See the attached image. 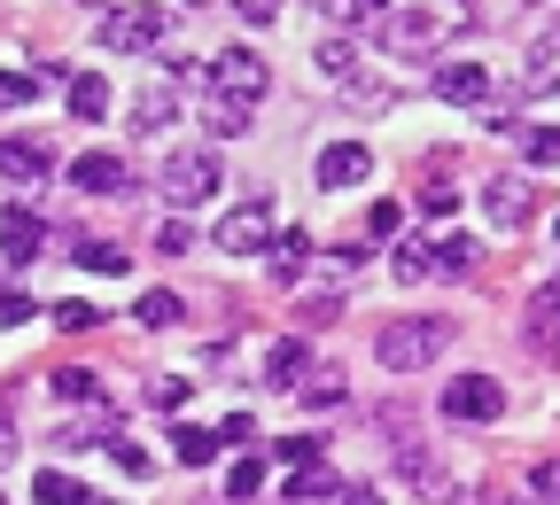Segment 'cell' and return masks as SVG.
I'll use <instances>...</instances> for the list:
<instances>
[{"instance_id": "obj_18", "label": "cell", "mask_w": 560, "mask_h": 505, "mask_svg": "<svg viewBox=\"0 0 560 505\" xmlns=\"http://www.w3.org/2000/svg\"><path fill=\"white\" fill-rule=\"evenodd\" d=\"M70 187H79V195H117L125 187V164L117 156H79V164H70Z\"/></svg>"}, {"instance_id": "obj_23", "label": "cell", "mask_w": 560, "mask_h": 505, "mask_svg": "<svg viewBox=\"0 0 560 505\" xmlns=\"http://www.w3.org/2000/svg\"><path fill=\"white\" fill-rule=\"evenodd\" d=\"M296 257H304V234H272V249H265V272H272V280H280V287H289V280H296V272H304V265H296Z\"/></svg>"}, {"instance_id": "obj_32", "label": "cell", "mask_w": 560, "mask_h": 505, "mask_svg": "<svg viewBox=\"0 0 560 505\" xmlns=\"http://www.w3.org/2000/svg\"><path fill=\"white\" fill-rule=\"evenodd\" d=\"M522 156H529L537 172H545V164H560V132H552V125H529V132H522Z\"/></svg>"}, {"instance_id": "obj_50", "label": "cell", "mask_w": 560, "mask_h": 505, "mask_svg": "<svg viewBox=\"0 0 560 505\" xmlns=\"http://www.w3.org/2000/svg\"><path fill=\"white\" fill-rule=\"evenodd\" d=\"M79 9H109V0H79Z\"/></svg>"}, {"instance_id": "obj_21", "label": "cell", "mask_w": 560, "mask_h": 505, "mask_svg": "<svg viewBox=\"0 0 560 505\" xmlns=\"http://www.w3.org/2000/svg\"><path fill=\"white\" fill-rule=\"evenodd\" d=\"M32 497H39V505H94V490H79L62 467H39V474H32Z\"/></svg>"}, {"instance_id": "obj_4", "label": "cell", "mask_w": 560, "mask_h": 505, "mask_svg": "<svg viewBox=\"0 0 560 505\" xmlns=\"http://www.w3.org/2000/svg\"><path fill=\"white\" fill-rule=\"evenodd\" d=\"M219 149H172L164 156V172H156V187H164V202H179V210H195V202H219Z\"/></svg>"}, {"instance_id": "obj_34", "label": "cell", "mask_w": 560, "mask_h": 505, "mask_svg": "<svg viewBox=\"0 0 560 505\" xmlns=\"http://www.w3.org/2000/svg\"><path fill=\"white\" fill-rule=\"evenodd\" d=\"M397 234H405V210L397 202H374L366 210V242H397Z\"/></svg>"}, {"instance_id": "obj_41", "label": "cell", "mask_w": 560, "mask_h": 505, "mask_svg": "<svg viewBox=\"0 0 560 505\" xmlns=\"http://www.w3.org/2000/svg\"><path fill=\"white\" fill-rule=\"evenodd\" d=\"M529 497H560V459H537L529 467Z\"/></svg>"}, {"instance_id": "obj_31", "label": "cell", "mask_w": 560, "mask_h": 505, "mask_svg": "<svg viewBox=\"0 0 560 505\" xmlns=\"http://www.w3.org/2000/svg\"><path fill=\"white\" fill-rule=\"evenodd\" d=\"M55 397H62V404H102V381L70 366V374H55Z\"/></svg>"}, {"instance_id": "obj_39", "label": "cell", "mask_w": 560, "mask_h": 505, "mask_svg": "<svg viewBox=\"0 0 560 505\" xmlns=\"http://www.w3.org/2000/svg\"><path fill=\"white\" fill-rule=\"evenodd\" d=\"M32 319V296L24 287H0V327H24Z\"/></svg>"}, {"instance_id": "obj_27", "label": "cell", "mask_w": 560, "mask_h": 505, "mask_svg": "<svg viewBox=\"0 0 560 505\" xmlns=\"http://www.w3.org/2000/svg\"><path fill=\"white\" fill-rule=\"evenodd\" d=\"M132 319L140 327H179V296H172V287H149V296L132 304Z\"/></svg>"}, {"instance_id": "obj_45", "label": "cell", "mask_w": 560, "mask_h": 505, "mask_svg": "<svg viewBox=\"0 0 560 505\" xmlns=\"http://www.w3.org/2000/svg\"><path fill=\"white\" fill-rule=\"evenodd\" d=\"M219 444H249V412H226L219 420Z\"/></svg>"}, {"instance_id": "obj_22", "label": "cell", "mask_w": 560, "mask_h": 505, "mask_svg": "<svg viewBox=\"0 0 560 505\" xmlns=\"http://www.w3.org/2000/svg\"><path fill=\"white\" fill-rule=\"evenodd\" d=\"M265 381H272V389H296V381H304V342H272V350H265Z\"/></svg>"}, {"instance_id": "obj_19", "label": "cell", "mask_w": 560, "mask_h": 505, "mask_svg": "<svg viewBox=\"0 0 560 505\" xmlns=\"http://www.w3.org/2000/svg\"><path fill=\"white\" fill-rule=\"evenodd\" d=\"M289 497H296V505H319V497H342V474H335L327 459H312V467H296V474H289Z\"/></svg>"}, {"instance_id": "obj_24", "label": "cell", "mask_w": 560, "mask_h": 505, "mask_svg": "<svg viewBox=\"0 0 560 505\" xmlns=\"http://www.w3.org/2000/svg\"><path fill=\"white\" fill-rule=\"evenodd\" d=\"M265 467H272V459H257V451H249V459H234V467H226V497H234V505H249V497L265 490Z\"/></svg>"}, {"instance_id": "obj_51", "label": "cell", "mask_w": 560, "mask_h": 505, "mask_svg": "<svg viewBox=\"0 0 560 505\" xmlns=\"http://www.w3.org/2000/svg\"><path fill=\"white\" fill-rule=\"evenodd\" d=\"M522 9H537V0H522Z\"/></svg>"}, {"instance_id": "obj_46", "label": "cell", "mask_w": 560, "mask_h": 505, "mask_svg": "<svg viewBox=\"0 0 560 505\" xmlns=\"http://www.w3.org/2000/svg\"><path fill=\"white\" fill-rule=\"evenodd\" d=\"M335 505H382V497H374L366 482H342V497H335Z\"/></svg>"}, {"instance_id": "obj_30", "label": "cell", "mask_w": 560, "mask_h": 505, "mask_svg": "<svg viewBox=\"0 0 560 505\" xmlns=\"http://www.w3.org/2000/svg\"><path fill=\"white\" fill-rule=\"evenodd\" d=\"M79 265H86V272H102V280H117V272H132L117 242H79Z\"/></svg>"}, {"instance_id": "obj_37", "label": "cell", "mask_w": 560, "mask_h": 505, "mask_svg": "<svg viewBox=\"0 0 560 505\" xmlns=\"http://www.w3.org/2000/svg\"><path fill=\"white\" fill-rule=\"evenodd\" d=\"M149 404H156V412H187V381H179V374L149 381Z\"/></svg>"}, {"instance_id": "obj_7", "label": "cell", "mask_w": 560, "mask_h": 505, "mask_svg": "<svg viewBox=\"0 0 560 505\" xmlns=\"http://www.w3.org/2000/svg\"><path fill=\"white\" fill-rule=\"evenodd\" d=\"M219 249L226 257H265L272 249V210L265 202H234L226 219H219Z\"/></svg>"}, {"instance_id": "obj_48", "label": "cell", "mask_w": 560, "mask_h": 505, "mask_svg": "<svg viewBox=\"0 0 560 505\" xmlns=\"http://www.w3.org/2000/svg\"><path fill=\"white\" fill-rule=\"evenodd\" d=\"M9 451H16V427H9V420H0V459H9Z\"/></svg>"}, {"instance_id": "obj_35", "label": "cell", "mask_w": 560, "mask_h": 505, "mask_svg": "<svg viewBox=\"0 0 560 505\" xmlns=\"http://www.w3.org/2000/svg\"><path fill=\"white\" fill-rule=\"evenodd\" d=\"M55 327H62V334H94L102 312H94V304H55Z\"/></svg>"}, {"instance_id": "obj_49", "label": "cell", "mask_w": 560, "mask_h": 505, "mask_svg": "<svg viewBox=\"0 0 560 505\" xmlns=\"http://www.w3.org/2000/svg\"><path fill=\"white\" fill-rule=\"evenodd\" d=\"M304 9H327V16H335V0H304Z\"/></svg>"}, {"instance_id": "obj_33", "label": "cell", "mask_w": 560, "mask_h": 505, "mask_svg": "<svg viewBox=\"0 0 560 505\" xmlns=\"http://www.w3.org/2000/svg\"><path fill=\"white\" fill-rule=\"evenodd\" d=\"M319 451H327L319 436H280V444H272V459H280V467H289V474H296V467H312Z\"/></svg>"}, {"instance_id": "obj_1", "label": "cell", "mask_w": 560, "mask_h": 505, "mask_svg": "<svg viewBox=\"0 0 560 505\" xmlns=\"http://www.w3.org/2000/svg\"><path fill=\"white\" fill-rule=\"evenodd\" d=\"M459 24H467V16L452 9V0H405V9H389L374 32H382V47H389V55H436Z\"/></svg>"}, {"instance_id": "obj_29", "label": "cell", "mask_w": 560, "mask_h": 505, "mask_svg": "<svg viewBox=\"0 0 560 505\" xmlns=\"http://www.w3.org/2000/svg\"><path fill=\"white\" fill-rule=\"evenodd\" d=\"M172 451H179L187 467H210V459H219V436H210V427H179V436H172Z\"/></svg>"}, {"instance_id": "obj_8", "label": "cell", "mask_w": 560, "mask_h": 505, "mask_svg": "<svg viewBox=\"0 0 560 505\" xmlns=\"http://www.w3.org/2000/svg\"><path fill=\"white\" fill-rule=\"evenodd\" d=\"M47 172H55L47 140H24V132H9V140H0V179H16V187H39Z\"/></svg>"}, {"instance_id": "obj_20", "label": "cell", "mask_w": 560, "mask_h": 505, "mask_svg": "<svg viewBox=\"0 0 560 505\" xmlns=\"http://www.w3.org/2000/svg\"><path fill=\"white\" fill-rule=\"evenodd\" d=\"M296 397H304V404H312V412H335V404H342V397H350V381H342V366H312V374H304V389H296Z\"/></svg>"}, {"instance_id": "obj_53", "label": "cell", "mask_w": 560, "mask_h": 505, "mask_svg": "<svg viewBox=\"0 0 560 505\" xmlns=\"http://www.w3.org/2000/svg\"><path fill=\"white\" fill-rule=\"evenodd\" d=\"M552 234H560V226H552Z\"/></svg>"}, {"instance_id": "obj_44", "label": "cell", "mask_w": 560, "mask_h": 505, "mask_svg": "<svg viewBox=\"0 0 560 505\" xmlns=\"http://www.w3.org/2000/svg\"><path fill=\"white\" fill-rule=\"evenodd\" d=\"M452 202H459L452 187H429V195H420V210H429V219H452Z\"/></svg>"}, {"instance_id": "obj_9", "label": "cell", "mask_w": 560, "mask_h": 505, "mask_svg": "<svg viewBox=\"0 0 560 505\" xmlns=\"http://www.w3.org/2000/svg\"><path fill=\"white\" fill-rule=\"evenodd\" d=\"M39 249H47V226L32 219L24 202H9V210H0V257H9V265H32Z\"/></svg>"}, {"instance_id": "obj_54", "label": "cell", "mask_w": 560, "mask_h": 505, "mask_svg": "<svg viewBox=\"0 0 560 505\" xmlns=\"http://www.w3.org/2000/svg\"><path fill=\"white\" fill-rule=\"evenodd\" d=\"M94 505H102V497H94Z\"/></svg>"}, {"instance_id": "obj_12", "label": "cell", "mask_w": 560, "mask_h": 505, "mask_svg": "<svg viewBox=\"0 0 560 505\" xmlns=\"http://www.w3.org/2000/svg\"><path fill=\"white\" fill-rule=\"evenodd\" d=\"M482 202H490V226H506V234H514V226H529V202H537V195H529L514 172H499V179L482 187Z\"/></svg>"}, {"instance_id": "obj_13", "label": "cell", "mask_w": 560, "mask_h": 505, "mask_svg": "<svg viewBox=\"0 0 560 505\" xmlns=\"http://www.w3.org/2000/svg\"><path fill=\"white\" fill-rule=\"evenodd\" d=\"M374 172V156L359 149V140H335V149H319V187H359Z\"/></svg>"}, {"instance_id": "obj_11", "label": "cell", "mask_w": 560, "mask_h": 505, "mask_svg": "<svg viewBox=\"0 0 560 505\" xmlns=\"http://www.w3.org/2000/svg\"><path fill=\"white\" fill-rule=\"evenodd\" d=\"M397 467H405V482H412L420 497H429V505H452V497H459V482H452L429 451H420V444H405V451H397Z\"/></svg>"}, {"instance_id": "obj_26", "label": "cell", "mask_w": 560, "mask_h": 505, "mask_svg": "<svg viewBox=\"0 0 560 505\" xmlns=\"http://www.w3.org/2000/svg\"><path fill=\"white\" fill-rule=\"evenodd\" d=\"M389 272H397V287H412V280H429V272H436V257L420 249V242H397V249H389Z\"/></svg>"}, {"instance_id": "obj_3", "label": "cell", "mask_w": 560, "mask_h": 505, "mask_svg": "<svg viewBox=\"0 0 560 505\" xmlns=\"http://www.w3.org/2000/svg\"><path fill=\"white\" fill-rule=\"evenodd\" d=\"M164 32H172V9H156V0H125V9H102V24H94V39H102L109 55H156Z\"/></svg>"}, {"instance_id": "obj_43", "label": "cell", "mask_w": 560, "mask_h": 505, "mask_svg": "<svg viewBox=\"0 0 560 505\" xmlns=\"http://www.w3.org/2000/svg\"><path fill=\"white\" fill-rule=\"evenodd\" d=\"M156 249H164V257H179V249H187V226H179V219H164V226H156Z\"/></svg>"}, {"instance_id": "obj_17", "label": "cell", "mask_w": 560, "mask_h": 505, "mask_svg": "<svg viewBox=\"0 0 560 505\" xmlns=\"http://www.w3.org/2000/svg\"><path fill=\"white\" fill-rule=\"evenodd\" d=\"M522 70H529V94H560V32H537Z\"/></svg>"}, {"instance_id": "obj_28", "label": "cell", "mask_w": 560, "mask_h": 505, "mask_svg": "<svg viewBox=\"0 0 560 505\" xmlns=\"http://www.w3.org/2000/svg\"><path fill=\"white\" fill-rule=\"evenodd\" d=\"M475 265H482V249H475V242H467V234H452V242H444V249H436V272H444V280H467V272H475Z\"/></svg>"}, {"instance_id": "obj_52", "label": "cell", "mask_w": 560, "mask_h": 505, "mask_svg": "<svg viewBox=\"0 0 560 505\" xmlns=\"http://www.w3.org/2000/svg\"><path fill=\"white\" fill-rule=\"evenodd\" d=\"M0 505H9V497H0Z\"/></svg>"}, {"instance_id": "obj_42", "label": "cell", "mask_w": 560, "mask_h": 505, "mask_svg": "<svg viewBox=\"0 0 560 505\" xmlns=\"http://www.w3.org/2000/svg\"><path fill=\"white\" fill-rule=\"evenodd\" d=\"M280 9L289 0H234V16H249V24H280Z\"/></svg>"}, {"instance_id": "obj_16", "label": "cell", "mask_w": 560, "mask_h": 505, "mask_svg": "<svg viewBox=\"0 0 560 505\" xmlns=\"http://www.w3.org/2000/svg\"><path fill=\"white\" fill-rule=\"evenodd\" d=\"M249 117H257V102H234V94H202V125H210V140H242V132H249Z\"/></svg>"}, {"instance_id": "obj_40", "label": "cell", "mask_w": 560, "mask_h": 505, "mask_svg": "<svg viewBox=\"0 0 560 505\" xmlns=\"http://www.w3.org/2000/svg\"><path fill=\"white\" fill-rule=\"evenodd\" d=\"M39 94V79H16V70H0V109H16V102H32Z\"/></svg>"}, {"instance_id": "obj_14", "label": "cell", "mask_w": 560, "mask_h": 505, "mask_svg": "<svg viewBox=\"0 0 560 505\" xmlns=\"http://www.w3.org/2000/svg\"><path fill=\"white\" fill-rule=\"evenodd\" d=\"M172 117H179V94L149 79V86H140V102H132V140H156V132H164Z\"/></svg>"}, {"instance_id": "obj_36", "label": "cell", "mask_w": 560, "mask_h": 505, "mask_svg": "<svg viewBox=\"0 0 560 505\" xmlns=\"http://www.w3.org/2000/svg\"><path fill=\"white\" fill-rule=\"evenodd\" d=\"M109 459H117V467H125L132 482H149V474H156V459H149V451H140V444H125V436L109 444Z\"/></svg>"}, {"instance_id": "obj_5", "label": "cell", "mask_w": 560, "mask_h": 505, "mask_svg": "<svg viewBox=\"0 0 560 505\" xmlns=\"http://www.w3.org/2000/svg\"><path fill=\"white\" fill-rule=\"evenodd\" d=\"M272 70L249 55V47H219V62H210V94H234V102H265Z\"/></svg>"}, {"instance_id": "obj_2", "label": "cell", "mask_w": 560, "mask_h": 505, "mask_svg": "<svg viewBox=\"0 0 560 505\" xmlns=\"http://www.w3.org/2000/svg\"><path fill=\"white\" fill-rule=\"evenodd\" d=\"M374 350H382L389 374H420V366H436V357L452 350V319H436V312L429 319H397V327H382Z\"/></svg>"}, {"instance_id": "obj_15", "label": "cell", "mask_w": 560, "mask_h": 505, "mask_svg": "<svg viewBox=\"0 0 560 505\" xmlns=\"http://www.w3.org/2000/svg\"><path fill=\"white\" fill-rule=\"evenodd\" d=\"M335 86H342V102H350V109H366V117L397 102V86H389V79H374V70H366V62H350V70H342V79H335Z\"/></svg>"}, {"instance_id": "obj_6", "label": "cell", "mask_w": 560, "mask_h": 505, "mask_svg": "<svg viewBox=\"0 0 560 505\" xmlns=\"http://www.w3.org/2000/svg\"><path fill=\"white\" fill-rule=\"evenodd\" d=\"M499 412H506V389L490 381V374H459L444 389V420H459V427H482V420H499Z\"/></svg>"}, {"instance_id": "obj_47", "label": "cell", "mask_w": 560, "mask_h": 505, "mask_svg": "<svg viewBox=\"0 0 560 505\" xmlns=\"http://www.w3.org/2000/svg\"><path fill=\"white\" fill-rule=\"evenodd\" d=\"M490 505H545V497H514V490H499V497H490Z\"/></svg>"}, {"instance_id": "obj_38", "label": "cell", "mask_w": 560, "mask_h": 505, "mask_svg": "<svg viewBox=\"0 0 560 505\" xmlns=\"http://www.w3.org/2000/svg\"><path fill=\"white\" fill-rule=\"evenodd\" d=\"M350 62H359V55H350V39H319V70H327V79H342Z\"/></svg>"}, {"instance_id": "obj_25", "label": "cell", "mask_w": 560, "mask_h": 505, "mask_svg": "<svg viewBox=\"0 0 560 505\" xmlns=\"http://www.w3.org/2000/svg\"><path fill=\"white\" fill-rule=\"evenodd\" d=\"M70 117L102 125V117H109V86H102V79H70Z\"/></svg>"}, {"instance_id": "obj_10", "label": "cell", "mask_w": 560, "mask_h": 505, "mask_svg": "<svg viewBox=\"0 0 560 505\" xmlns=\"http://www.w3.org/2000/svg\"><path fill=\"white\" fill-rule=\"evenodd\" d=\"M436 94H444L452 109H482V102H490V70H482V62H444V70H436Z\"/></svg>"}]
</instances>
